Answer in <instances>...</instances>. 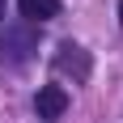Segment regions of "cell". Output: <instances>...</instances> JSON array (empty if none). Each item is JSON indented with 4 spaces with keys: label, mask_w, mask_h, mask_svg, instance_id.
Instances as JSON below:
<instances>
[{
    "label": "cell",
    "mask_w": 123,
    "mask_h": 123,
    "mask_svg": "<svg viewBox=\"0 0 123 123\" xmlns=\"http://www.w3.org/2000/svg\"><path fill=\"white\" fill-rule=\"evenodd\" d=\"M34 111H38V119H60L64 111H68V89L64 85H43L38 89V98H34Z\"/></svg>",
    "instance_id": "cell-1"
},
{
    "label": "cell",
    "mask_w": 123,
    "mask_h": 123,
    "mask_svg": "<svg viewBox=\"0 0 123 123\" xmlns=\"http://www.w3.org/2000/svg\"><path fill=\"white\" fill-rule=\"evenodd\" d=\"M17 9L25 21H51L60 13V0H17Z\"/></svg>",
    "instance_id": "cell-2"
},
{
    "label": "cell",
    "mask_w": 123,
    "mask_h": 123,
    "mask_svg": "<svg viewBox=\"0 0 123 123\" xmlns=\"http://www.w3.org/2000/svg\"><path fill=\"white\" fill-rule=\"evenodd\" d=\"M55 64H60V68H76V76H85V72H89L85 51L76 47V43H60V55H55Z\"/></svg>",
    "instance_id": "cell-3"
},
{
    "label": "cell",
    "mask_w": 123,
    "mask_h": 123,
    "mask_svg": "<svg viewBox=\"0 0 123 123\" xmlns=\"http://www.w3.org/2000/svg\"><path fill=\"white\" fill-rule=\"evenodd\" d=\"M119 21H123V0H119Z\"/></svg>",
    "instance_id": "cell-4"
},
{
    "label": "cell",
    "mask_w": 123,
    "mask_h": 123,
    "mask_svg": "<svg viewBox=\"0 0 123 123\" xmlns=\"http://www.w3.org/2000/svg\"><path fill=\"white\" fill-rule=\"evenodd\" d=\"M0 17H4V0H0Z\"/></svg>",
    "instance_id": "cell-5"
}]
</instances>
